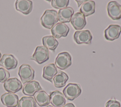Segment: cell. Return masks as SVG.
Masks as SVG:
<instances>
[{
  "instance_id": "cell-1",
  "label": "cell",
  "mask_w": 121,
  "mask_h": 107,
  "mask_svg": "<svg viewBox=\"0 0 121 107\" xmlns=\"http://www.w3.org/2000/svg\"><path fill=\"white\" fill-rule=\"evenodd\" d=\"M57 12L53 9H47L40 18L41 25L47 29H52L58 22Z\"/></svg>"
},
{
  "instance_id": "cell-2",
  "label": "cell",
  "mask_w": 121,
  "mask_h": 107,
  "mask_svg": "<svg viewBox=\"0 0 121 107\" xmlns=\"http://www.w3.org/2000/svg\"><path fill=\"white\" fill-rule=\"evenodd\" d=\"M18 74L23 84L32 81L35 77V71L28 64L22 65L18 69Z\"/></svg>"
},
{
  "instance_id": "cell-3",
  "label": "cell",
  "mask_w": 121,
  "mask_h": 107,
  "mask_svg": "<svg viewBox=\"0 0 121 107\" xmlns=\"http://www.w3.org/2000/svg\"><path fill=\"white\" fill-rule=\"evenodd\" d=\"M81 91L79 84L69 83L63 89V93L67 99L73 100L81 94Z\"/></svg>"
},
{
  "instance_id": "cell-4",
  "label": "cell",
  "mask_w": 121,
  "mask_h": 107,
  "mask_svg": "<svg viewBox=\"0 0 121 107\" xmlns=\"http://www.w3.org/2000/svg\"><path fill=\"white\" fill-rule=\"evenodd\" d=\"M30 59L35 61L38 64H42L49 59V50L43 46H37Z\"/></svg>"
},
{
  "instance_id": "cell-5",
  "label": "cell",
  "mask_w": 121,
  "mask_h": 107,
  "mask_svg": "<svg viewBox=\"0 0 121 107\" xmlns=\"http://www.w3.org/2000/svg\"><path fill=\"white\" fill-rule=\"evenodd\" d=\"M55 64L60 70H65L71 65V57L67 52L59 53L55 59Z\"/></svg>"
},
{
  "instance_id": "cell-6",
  "label": "cell",
  "mask_w": 121,
  "mask_h": 107,
  "mask_svg": "<svg viewBox=\"0 0 121 107\" xmlns=\"http://www.w3.org/2000/svg\"><path fill=\"white\" fill-rule=\"evenodd\" d=\"M107 11L110 17L117 20L121 18V5L116 1H110L107 6Z\"/></svg>"
},
{
  "instance_id": "cell-7",
  "label": "cell",
  "mask_w": 121,
  "mask_h": 107,
  "mask_svg": "<svg viewBox=\"0 0 121 107\" xmlns=\"http://www.w3.org/2000/svg\"><path fill=\"white\" fill-rule=\"evenodd\" d=\"M93 37L89 30H81L75 32L74 34V39L78 44H87L91 43Z\"/></svg>"
},
{
  "instance_id": "cell-8",
  "label": "cell",
  "mask_w": 121,
  "mask_h": 107,
  "mask_svg": "<svg viewBox=\"0 0 121 107\" xmlns=\"http://www.w3.org/2000/svg\"><path fill=\"white\" fill-rule=\"evenodd\" d=\"M69 31V26L65 24L58 23L55 24L51 29L52 36L59 39L62 37H66Z\"/></svg>"
},
{
  "instance_id": "cell-9",
  "label": "cell",
  "mask_w": 121,
  "mask_h": 107,
  "mask_svg": "<svg viewBox=\"0 0 121 107\" xmlns=\"http://www.w3.org/2000/svg\"><path fill=\"white\" fill-rule=\"evenodd\" d=\"M17 65V60L12 54H4L0 59V66L7 70L15 68Z\"/></svg>"
},
{
  "instance_id": "cell-10",
  "label": "cell",
  "mask_w": 121,
  "mask_h": 107,
  "mask_svg": "<svg viewBox=\"0 0 121 107\" xmlns=\"http://www.w3.org/2000/svg\"><path fill=\"white\" fill-rule=\"evenodd\" d=\"M5 90L9 92L16 93L22 88L21 82L17 78H11L7 80L3 85Z\"/></svg>"
},
{
  "instance_id": "cell-11",
  "label": "cell",
  "mask_w": 121,
  "mask_h": 107,
  "mask_svg": "<svg viewBox=\"0 0 121 107\" xmlns=\"http://www.w3.org/2000/svg\"><path fill=\"white\" fill-rule=\"evenodd\" d=\"M121 33V27L118 25H110L104 31V37L108 41L118 39Z\"/></svg>"
},
{
  "instance_id": "cell-12",
  "label": "cell",
  "mask_w": 121,
  "mask_h": 107,
  "mask_svg": "<svg viewBox=\"0 0 121 107\" xmlns=\"http://www.w3.org/2000/svg\"><path fill=\"white\" fill-rule=\"evenodd\" d=\"M0 99L3 105L7 107H16L18 102V96L10 92L4 93L1 96Z\"/></svg>"
},
{
  "instance_id": "cell-13",
  "label": "cell",
  "mask_w": 121,
  "mask_h": 107,
  "mask_svg": "<svg viewBox=\"0 0 121 107\" xmlns=\"http://www.w3.org/2000/svg\"><path fill=\"white\" fill-rule=\"evenodd\" d=\"M50 103L54 107H62L66 104L64 95L59 91H55L50 93Z\"/></svg>"
},
{
  "instance_id": "cell-14",
  "label": "cell",
  "mask_w": 121,
  "mask_h": 107,
  "mask_svg": "<svg viewBox=\"0 0 121 107\" xmlns=\"http://www.w3.org/2000/svg\"><path fill=\"white\" fill-rule=\"evenodd\" d=\"M42 89L39 83L36 81H32L26 83L23 87L22 92L26 95L33 96L35 94Z\"/></svg>"
},
{
  "instance_id": "cell-15",
  "label": "cell",
  "mask_w": 121,
  "mask_h": 107,
  "mask_svg": "<svg viewBox=\"0 0 121 107\" xmlns=\"http://www.w3.org/2000/svg\"><path fill=\"white\" fill-rule=\"evenodd\" d=\"M70 21L72 26L76 30L82 29L86 24L85 16L80 12L74 14Z\"/></svg>"
},
{
  "instance_id": "cell-16",
  "label": "cell",
  "mask_w": 121,
  "mask_h": 107,
  "mask_svg": "<svg viewBox=\"0 0 121 107\" xmlns=\"http://www.w3.org/2000/svg\"><path fill=\"white\" fill-rule=\"evenodd\" d=\"M15 7L17 10L23 14L28 15L32 10L33 3L29 0H17L15 3Z\"/></svg>"
},
{
  "instance_id": "cell-17",
  "label": "cell",
  "mask_w": 121,
  "mask_h": 107,
  "mask_svg": "<svg viewBox=\"0 0 121 107\" xmlns=\"http://www.w3.org/2000/svg\"><path fill=\"white\" fill-rule=\"evenodd\" d=\"M73 9L70 7L60 9L57 13L58 19L60 23H69L74 14Z\"/></svg>"
},
{
  "instance_id": "cell-18",
  "label": "cell",
  "mask_w": 121,
  "mask_h": 107,
  "mask_svg": "<svg viewBox=\"0 0 121 107\" xmlns=\"http://www.w3.org/2000/svg\"><path fill=\"white\" fill-rule=\"evenodd\" d=\"M34 96L36 103L40 107L47 106L50 103V96L44 91L36 92Z\"/></svg>"
},
{
  "instance_id": "cell-19",
  "label": "cell",
  "mask_w": 121,
  "mask_h": 107,
  "mask_svg": "<svg viewBox=\"0 0 121 107\" xmlns=\"http://www.w3.org/2000/svg\"><path fill=\"white\" fill-rule=\"evenodd\" d=\"M58 70L54 64H49L44 66L43 77L46 80L52 82L53 78L57 74Z\"/></svg>"
},
{
  "instance_id": "cell-20",
  "label": "cell",
  "mask_w": 121,
  "mask_h": 107,
  "mask_svg": "<svg viewBox=\"0 0 121 107\" xmlns=\"http://www.w3.org/2000/svg\"><path fill=\"white\" fill-rule=\"evenodd\" d=\"M95 1L86 0L80 7V12L85 16H87L95 13Z\"/></svg>"
},
{
  "instance_id": "cell-21",
  "label": "cell",
  "mask_w": 121,
  "mask_h": 107,
  "mask_svg": "<svg viewBox=\"0 0 121 107\" xmlns=\"http://www.w3.org/2000/svg\"><path fill=\"white\" fill-rule=\"evenodd\" d=\"M69 79L68 75L62 71H59L53 78L54 85L56 88L64 87Z\"/></svg>"
},
{
  "instance_id": "cell-22",
  "label": "cell",
  "mask_w": 121,
  "mask_h": 107,
  "mask_svg": "<svg viewBox=\"0 0 121 107\" xmlns=\"http://www.w3.org/2000/svg\"><path fill=\"white\" fill-rule=\"evenodd\" d=\"M43 46L48 49L54 51L58 45V41L56 39L51 35L45 36L43 38Z\"/></svg>"
},
{
  "instance_id": "cell-23",
  "label": "cell",
  "mask_w": 121,
  "mask_h": 107,
  "mask_svg": "<svg viewBox=\"0 0 121 107\" xmlns=\"http://www.w3.org/2000/svg\"><path fill=\"white\" fill-rule=\"evenodd\" d=\"M35 99L32 97H23L18 100L17 107H36Z\"/></svg>"
},
{
  "instance_id": "cell-24",
  "label": "cell",
  "mask_w": 121,
  "mask_h": 107,
  "mask_svg": "<svg viewBox=\"0 0 121 107\" xmlns=\"http://www.w3.org/2000/svg\"><path fill=\"white\" fill-rule=\"evenodd\" d=\"M69 0H52V6L55 8H67L69 3Z\"/></svg>"
},
{
  "instance_id": "cell-25",
  "label": "cell",
  "mask_w": 121,
  "mask_h": 107,
  "mask_svg": "<svg viewBox=\"0 0 121 107\" xmlns=\"http://www.w3.org/2000/svg\"><path fill=\"white\" fill-rule=\"evenodd\" d=\"M10 77L9 73L3 68H0V82H5Z\"/></svg>"
},
{
  "instance_id": "cell-26",
  "label": "cell",
  "mask_w": 121,
  "mask_h": 107,
  "mask_svg": "<svg viewBox=\"0 0 121 107\" xmlns=\"http://www.w3.org/2000/svg\"><path fill=\"white\" fill-rule=\"evenodd\" d=\"M105 107H121V104L116 100L110 99L106 103Z\"/></svg>"
},
{
  "instance_id": "cell-27",
  "label": "cell",
  "mask_w": 121,
  "mask_h": 107,
  "mask_svg": "<svg viewBox=\"0 0 121 107\" xmlns=\"http://www.w3.org/2000/svg\"><path fill=\"white\" fill-rule=\"evenodd\" d=\"M62 107H75V106L73 104L71 103H69L66 104Z\"/></svg>"
},
{
  "instance_id": "cell-28",
  "label": "cell",
  "mask_w": 121,
  "mask_h": 107,
  "mask_svg": "<svg viewBox=\"0 0 121 107\" xmlns=\"http://www.w3.org/2000/svg\"><path fill=\"white\" fill-rule=\"evenodd\" d=\"M86 0H76V2H77V3L78 4V7L80 6V5L82 4H83L85 1H86Z\"/></svg>"
},
{
  "instance_id": "cell-29",
  "label": "cell",
  "mask_w": 121,
  "mask_h": 107,
  "mask_svg": "<svg viewBox=\"0 0 121 107\" xmlns=\"http://www.w3.org/2000/svg\"><path fill=\"white\" fill-rule=\"evenodd\" d=\"M46 107H54L52 106H51V105H48Z\"/></svg>"
},
{
  "instance_id": "cell-30",
  "label": "cell",
  "mask_w": 121,
  "mask_h": 107,
  "mask_svg": "<svg viewBox=\"0 0 121 107\" xmlns=\"http://www.w3.org/2000/svg\"><path fill=\"white\" fill-rule=\"evenodd\" d=\"M1 53L0 52V59L1 58Z\"/></svg>"
}]
</instances>
